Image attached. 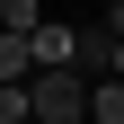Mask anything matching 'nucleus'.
Listing matches in <instances>:
<instances>
[{
  "mask_svg": "<svg viewBox=\"0 0 124 124\" xmlns=\"http://www.w3.org/2000/svg\"><path fill=\"white\" fill-rule=\"evenodd\" d=\"M27 98H36V124H89V80L80 71H36Z\"/></svg>",
  "mask_w": 124,
  "mask_h": 124,
  "instance_id": "nucleus-1",
  "label": "nucleus"
},
{
  "mask_svg": "<svg viewBox=\"0 0 124 124\" xmlns=\"http://www.w3.org/2000/svg\"><path fill=\"white\" fill-rule=\"evenodd\" d=\"M27 53H36V71H80V27H53L44 18L36 36H27Z\"/></svg>",
  "mask_w": 124,
  "mask_h": 124,
  "instance_id": "nucleus-2",
  "label": "nucleus"
},
{
  "mask_svg": "<svg viewBox=\"0 0 124 124\" xmlns=\"http://www.w3.org/2000/svg\"><path fill=\"white\" fill-rule=\"evenodd\" d=\"M27 80H36V53H27V36L0 27V89H27Z\"/></svg>",
  "mask_w": 124,
  "mask_h": 124,
  "instance_id": "nucleus-3",
  "label": "nucleus"
},
{
  "mask_svg": "<svg viewBox=\"0 0 124 124\" xmlns=\"http://www.w3.org/2000/svg\"><path fill=\"white\" fill-rule=\"evenodd\" d=\"M89 124H124V80H89Z\"/></svg>",
  "mask_w": 124,
  "mask_h": 124,
  "instance_id": "nucleus-4",
  "label": "nucleus"
},
{
  "mask_svg": "<svg viewBox=\"0 0 124 124\" xmlns=\"http://www.w3.org/2000/svg\"><path fill=\"white\" fill-rule=\"evenodd\" d=\"M0 27H9V36H36L44 18H36V0H0Z\"/></svg>",
  "mask_w": 124,
  "mask_h": 124,
  "instance_id": "nucleus-5",
  "label": "nucleus"
},
{
  "mask_svg": "<svg viewBox=\"0 0 124 124\" xmlns=\"http://www.w3.org/2000/svg\"><path fill=\"white\" fill-rule=\"evenodd\" d=\"M0 124H36V98L27 89H0Z\"/></svg>",
  "mask_w": 124,
  "mask_h": 124,
  "instance_id": "nucleus-6",
  "label": "nucleus"
},
{
  "mask_svg": "<svg viewBox=\"0 0 124 124\" xmlns=\"http://www.w3.org/2000/svg\"><path fill=\"white\" fill-rule=\"evenodd\" d=\"M106 36H115V44H124V0H106Z\"/></svg>",
  "mask_w": 124,
  "mask_h": 124,
  "instance_id": "nucleus-7",
  "label": "nucleus"
},
{
  "mask_svg": "<svg viewBox=\"0 0 124 124\" xmlns=\"http://www.w3.org/2000/svg\"><path fill=\"white\" fill-rule=\"evenodd\" d=\"M106 80H124V44H115V62H106Z\"/></svg>",
  "mask_w": 124,
  "mask_h": 124,
  "instance_id": "nucleus-8",
  "label": "nucleus"
}]
</instances>
